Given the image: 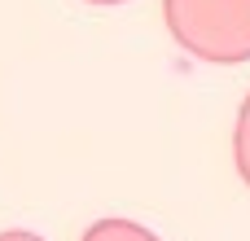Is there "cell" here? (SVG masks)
Instances as JSON below:
<instances>
[{"label":"cell","instance_id":"7a4b0ae2","mask_svg":"<svg viewBox=\"0 0 250 241\" xmlns=\"http://www.w3.org/2000/svg\"><path fill=\"white\" fill-rule=\"evenodd\" d=\"M0 241H44V237H35V233H22V228H9V233H0Z\"/></svg>","mask_w":250,"mask_h":241},{"label":"cell","instance_id":"3957f363","mask_svg":"<svg viewBox=\"0 0 250 241\" xmlns=\"http://www.w3.org/2000/svg\"><path fill=\"white\" fill-rule=\"evenodd\" d=\"M92 4H119V0H92Z\"/></svg>","mask_w":250,"mask_h":241},{"label":"cell","instance_id":"6da1fadb","mask_svg":"<svg viewBox=\"0 0 250 241\" xmlns=\"http://www.w3.org/2000/svg\"><path fill=\"white\" fill-rule=\"evenodd\" d=\"M83 241H149V233H141V228H132V224H123V220H101V224H92Z\"/></svg>","mask_w":250,"mask_h":241}]
</instances>
